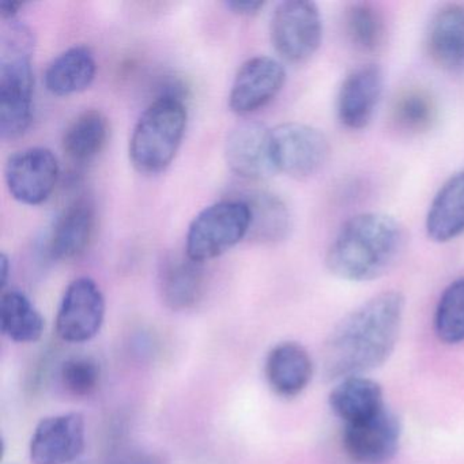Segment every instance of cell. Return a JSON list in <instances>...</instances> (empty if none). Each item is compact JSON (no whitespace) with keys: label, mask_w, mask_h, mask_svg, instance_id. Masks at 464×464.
<instances>
[{"label":"cell","mask_w":464,"mask_h":464,"mask_svg":"<svg viewBox=\"0 0 464 464\" xmlns=\"http://www.w3.org/2000/svg\"><path fill=\"white\" fill-rule=\"evenodd\" d=\"M401 293L390 290L369 298L335 325L322 350V371L341 382L382 366L395 350L403 322Z\"/></svg>","instance_id":"cell-1"},{"label":"cell","mask_w":464,"mask_h":464,"mask_svg":"<svg viewBox=\"0 0 464 464\" xmlns=\"http://www.w3.org/2000/svg\"><path fill=\"white\" fill-rule=\"evenodd\" d=\"M403 225L384 213H361L347 219L325 255L333 276L349 282H371L385 276L406 248Z\"/></svg>","instance_id":"cell-2"},{"label":"cell","mask_w":464,"mask_h":464,"mask_svg":"<svg viewBox=\"0 0 464 464\" xmlns=\"http://www.w3.org/2000/svg\"><path fill=\"white\" fill-rule=\"evenodd\" d=\"M187 108L183 100L164 94L151 102L132 130L129 154L138 172H164L178 154L187 129Z\"/></svg>","instance_id":"cell-3"},{"label":"cell","mask_w":464,"mask_h":464,"mask_svg":"<svg viewBox=\"0 0 464 464\" xmlns=\"http://www.w3.org/2000/svg\"><path fill=\"white\" fill-rule=\"evenodd\" d=\"M4 45L7 53L0 62V137L15 140L25 134L34 113L31 34L17 26L5 39Z\"/></svg>","instance_id":"cell-4"},{"label":"cell","mask_w":464,"mask_h":464,"mask_svg":"<svg viewBox=\"0 0 464 464\" xmlns=\"http://www.w3.org/2000/svg\"><path fill=\"white\" fill-rule=\"evenodd\" d=\"M248 206L243 200H222L200 211L188 227L186 254L195 262L221 256L248 236Z\"/></svg>","instance_id":"cell-5"},{"label":"cell","mask_w":464,"mask_h":464,"mask_svg":"<svg viewBox=\"0 0 464 464\" xmlns=\"http://www.w3.org/2000/svg\"><path fill=\"white\" fill-rule=\"evenodd\" d=\"M274 50L289 63H305L320 48L323 20L308 0H286L276 6L270 24Z\"/></svg>","instance_id":"cell-6"},{"label":"cell","mask_w":464,"mask_h":464,"mask_svg":"<svg viewBox=\"0 0 464 464\" xmlns=\"http://www.w3.org/2000/svg\"><path fill=\"white\" fill-rule=\"evenodd\" d=\"M271 150L276 172L295 179L316 175L331 153L327 137L303 123H285L271 130Z\"/></svg>","instance_id":"cell-7"},{"label":"cell","mask_w":464,"mask_h":464,"mask_svg":"<svg viewBox=\"0 0 464 464\" xmlns=\"http://www.w3.org/2000/svg\"><path fill=\"white\" fill-rule=\"evenodd\" d=\"M105 298L102 289L88 276L75 279L67 286L58 314L56 334L67 343H85L102 330Z\"/></svg>","instance_id":"cell-8"},{"label":"cell","mask_w":464,"mask_h":464,"mask_svg":"<svg viewBox=\"0 0 464 464\" xmlns=\"http://www.w3.org/2000/svg\"><path fill=\"white\" fill-rule=\"evenodd\" d=\"M5 179L15 200L28 206L42 205L58 184V160L44 148L17 151L7 160Z\"/></svg>","instance_id":"cell-9"},{"label":"cell","mask_w":464,"mask_h":464,"mask_svg":"<svg viewBox=\"0 0 464 464\" xmlns=\"http://www.w3.org/2000/svg\"><path fill=\"white\" fill-rule=\"evenodd\" d=\"M401 425L388 407L357 423L344 425L342 444L347 456L358 464H382L398 452Z\"/></svg>","instance_id":"cell-10"},{"label":"cell","mask_w":464,"mask_h":464,"mask_svg":"<svg viewBox=\"0 0 464 464\" xmlns=\"http://www.w3.org/2000/svg\"><path fill=\"white\" fill-rule=\"evenodd\" d=\"M85 445V418L67 412L43 418L37 423L29 455L34 464H69L82 455Z\"/></svg>","instance_id":"cell-11"},{"label":"cell","mask_w":464,"mask_h":464,"mask_svg":"<svg viewBox=\"0 0 464 464\" xmlns=\"http://www.w3.org/2000/svg\"><path fill=\"white\" fill-rule=\"evenodd\" d=\"M286 72L276 59L256 56L238 70L229 94V107L237 115H248L273 102L284 88Z\"/></svg>","instance_id":"cell-12"},{"label":"cell","mask_w":464,"mask_h":464,"mask_svg":"<svg viewBox=\"0 0 464 464\" xmlns=\"http://www.w3.org/2000/svg\"><path fill=\"white\" fill-rule=\"evenodd\" d=\"M227 167L246 180H262L276 172L271 150V130L257 121L238 124L225 146Z\"/></svg>","instance_id":"cell-13"},{"label":"cell","mask_w":464,"mask_h":464,"mask_svg":"<svg viewBox=\"0 0 464 464\" xmlns=\"http://www.w3.org/2000/svg\"><path fill=\"white\" fill-rule=\"evenodd\" d=\"M384 72L377 64H365L353 70L339 89L336 112L349 130L369 126L382 100Z\"/></svg>","instance_id":"cell-14"},{"label":"cell","mask_w":464,"mask_h":464,"mask_svg":"<svg viewBox=\"0 0 464 464\" xmlns=\"http://www.w3.org/2000/svg\"><path fill=\"white\" fill-rule=\"evenodd\" d=\"M426 47L437 67L450 74L464 72V5H445L433 15Z\"/></svg>","instance_id":"cell-15"},{"label":"cell","mask_w":464,"mask_h":464,"mask_svg":"<svg viewBox=\"0 0 464 464\" xmlns=\"http://www.w3.org/2000/svg\"><path fill=\"white\" fill-rule=\"evenodd\" d=\"M203 263L195 262L188 255H172L160 268L159 287L162 303L172 311H188L202 300L206 278Z\"/></svg>","instance_id":"cell-16"},{"label":"cell","mask_w":464,"mask_h":464,"mask_svg":"<svg viewBox=\"0 0 464 464\" xmlns=\"http://www.w3.org/2000/svg\"><path fill=\"white\" fill-rule=\"evenodd\" d=\"M265 374L274 393L281 398H295L311 382L314 362L303 344L281 342L268 352Z\"/></svg>","instance_id":"cell-17"},{"label":"cell","mask_w":464,"mask_h":464,"mask_svg":"<svg viewBox=\"0 0 464 464\" xmlns=\"http://www.w3.org/2000/svg\"><path fill=\"white\" fill-rule=\"evenodd\" d=\"M94 210L86 200H77L62 211L51 230L48 252L62 262L77 259L88 248L94 232Z\"/></svg>","instance_id":"cell-18"},{"label":"cell","mask_w":464,"mask_h":464,"mask_svg":"<svg viewBox=\"0 0 464 464\" xmlns=\"http://www.w3.org/2000/svg\"><path fill=\"white\" fill-rule=\"evenodd\" d=\"M426 235L444 244L464 233V170L453 173L431 200L426 216Z\"/></svg>","instance_id":"cell-19"},{"label":"cell","mask_w":464,"mask_h":464,"mask_svg":"<svg viewBox=\"0 0 464 464\" xmlns=\"http://www.w3.org/2000/svg\"><path fill=\"white\" fill-rule=\"evenodd\" d=\"M328 403L344 425L369 420L387 407L379 382L365 376L347 377L338 382L328 396Z\"/></svg>","instance_id":"cell-20"},{"label":"cell","mask_w":464,"mask_h":464,"mask_svg":"<svg viewBox=\"0 0 464 464\" xmlns=\"http://www.w3.org/2000/svg\"><path fill=\"white\" fill-rule=\"evenodd\" d=\"M96 72V61L89 48H70L53 59L45 70V88L58 97L81 93L92 85Z\"/></svg>","instance_id":"cell-21"},{"label":"cell","mask_w":464,"mask_h":464,"mask_svg":"<svg viewBox=\"0 0 464 464\" xmlns=\"http://www.w3.org/2000/svg\"><path fill=\"white\" fill-rule=\"evenodd\" d=\"M248 206V236L257 243L274 244L286 240L292 232V213L284 199L271 192L256 191L244 199Z\"/></svg>","instance_id":"cell-22"},{"label":"cell","mask_w":464,"mask_h":464,"mask_svg":"<svg viewBox=\"0 0 464 464\" xmlns=\"http://www.w3.org/2000/svg\"><path fill=\"white\" fill-rule=\"evenodd\" d=\"M110 121L102 111L89 110L67 127L62 140L64 154L74 162L96 159L108 143Z\"/></svg>","instance_id":"cell-23"},{"label":"cell","mask_w":464,"mask_h":464,"mask_svg":"<svg viewBox=\"0 0 464 464\" xmlns=\"http://www.w3.org/2000/svg\"><path fill=\"white\" fill-rule=\"evenodd\" d=\"M44 328V317L23 292H4L0 297V331L5 336L17 343H34L42 338Z\"/></svg>","instance_id":"cell-24"},{"label":"cell","mask_w":464,"mask_h":464,"mask_svg":"<svg viewBox=\"0 0 464 464\" xmlns=\"http://www.w3.org/2000/svg\"><path fill=\"white\" fill-rule=\"evenodd\" d=\"M344 31L355 50L376 53L384 47L387 26L382 13L368 2H355L344 12Z\"/></svg>","instance_id":"cell-25"},{"label":"cell","mask_w":464,"mask_h":464,"mask_svg":"<svg viewBox=\"0 0 464 464\" xmlns=\"http://www.w3.org/2000/svg\"><path fill=\"white\" fill-rule=\"evenodd\" d=\"M434 330L448 344L464 342V278L448 285L437 304Z\"/></svg>","instance_id":"cell-26"},{"label":"cell","mask_w":464,"mask_h":464,"mask_svg":"<svg viewBox=\"0 0 464 464\" xmlns=\"http://www.w3.org/2000/svg\"><path fill=\"white\" fill-rule=\"evenodd\" d=\"M392 121L399 130L410 134L426 131L436 121L434 100L422 89H409L396 97Z\"/></svg>","instance_id":"cell-27"},{"label":"cell","mask_w":464,"mask_h":464,"mask_svg":"<svg viewBox=\"0 0 464 464\" xmlns=\"http://www.w3.org/2000/svg\"><path fill=\"white\" fill-rule=\"evenodd\" d=\"M102 369L96 358L72 355L59 368V382L67 395L83 399L94 395L102 385Z\"/></svg>","instance_id":"cell-28"},{"label":"cell","mask_w":464,"mask_h":464,"mask_svg":"<svg viewBox=\"0 0 464 464\" xmlns=\"http://www.w3.org/2000/svg\"><path fill=\"white\" fill-rule=\"evenodd\" d=\"M111 464H168L161 455L150 450H131L116 458Z\"/></svg>","instance_id":"cell-29"},{"label":"cell","mask_w":464,"mask_h":464,"mask_svg":"<svg viewBox=\"0 0 464 464\" xmlns=\"http://www.w3.org/2000/svg\"><path fill=\"white\" fill-rule=\"evenodd\" d=\"M227 7L235 14L249 17V15L257 14L265 7V2H259V0H232V2H227Z\"/></svg>","instance_id":"cell-30"},{"label":"cell","mask_w":464,"mask_h":464,"mask_svg":"<svg viewBox=\"0 0 464 464\" xmlns=\"http://www.w3.org/2000/svg\"><path fill=\"white\" fill-rule=\"evenodd\" d=\"M24 7V2L20 0H0V17L4 20H13Z\"/></svg>","instance_id":"cell-31"},{"label":"cell","mask_w":464,"mask_h":464,"mask_svg":"<svg viewBox=\"0 0 464 464\" xmlns=\"http://www.w3.org/2000/svg\"><path fill=\"white\" fill-rule=\"evenodd\" d=\"M9 257L2 254V256H0V286H2V289L6 286L7 279H9Z\"/></svg>","instance_id":"cell-32"}]
</instances>
